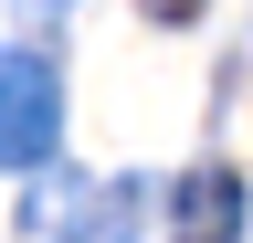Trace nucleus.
<instances>
[{
  "label": "nucleus",
  "instance_id": "f257e3e1",
  "mask_svg": "<svg viewBox=\"0 0 253 243\" xmlns=\"http://www.w3.org/2000/svg\"><path fill=\"white\" fill-rule=\"evenodd\" d=\"M63 138V74L42 64V53H0V169H42Z\"/></svg>",
  "mask_w": 253,
  "mask_h": 243
},
{
  "label": "nucleus",
  "instance_id": "f03ea898",
  "mask_svg": "<svg viewBox=\"0 0 253 243\" xmlns=\"http://www.w3.org/2000/svg\"><path fill=\"white\" fill-rule=\"evenodd\" d=\"M169 222H179V243H243V180L221 169V159H201L169 191Z\"/></svg>",
  "mask_w": 253,
  "mask_h": 243
},
{
  "label": "nucleus",
  "instance_id": "7ed1b4c3",
  "mask_svg": "<svg viewBox=\"0 0 253 243\" xmlns=\"http://www.w3.org/2000/svg\"><path fill=\"white\" fill-rule=\"evenodd\" d=\"M148 21H201V0H148Z\"/></svg>",
  "mask_w": 253,
  "mask_h": 243
},
{
  "label": "nucleus",
  "instance_id": "20e7f679",
  "mask_svg": "<svg viewBox=\"0 0 253 243\" xmlns=\"http://www.w3.org/2000/svg\"><path fill=\"white\" fill-rule=\"evenodd\" d=\"M32 11H53V0H32Z\"/></svg>",
  "mask_w": 253,
  "mask_h": 243
}]
</instances>
